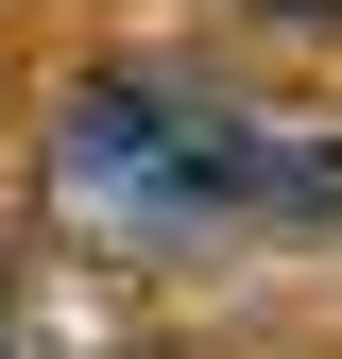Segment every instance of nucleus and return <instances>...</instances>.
Returning <instances> with one entry per match:
<instances>
[{
  "label": "nucleus",
  "instance_id": "nucleus-1",
  "mask_svg": "<svg viewBox=\"0 0 342 359\" xmlns=\"http://www.w3.org/2000/svg\"><path fill=\"white\" fill-rule=\"evenodd\" d=\"M240 18H291V34H342V0H240Z\"/></svg>",
  "mask_w": 342,
  "mask_h": 359
},
{
  "label": "nucleus",
  "instance_id": "nucleus-2",
  "mask_svg": "<svg viewBox=\"0 0 342 359\" xmlns=\"http://www.w3.org/2000/svg\"><path fill=\"white\" fill-rule=\"evenodd\" d=\"M0 359H18V274H0Z\"/></svg>",
  "mask_w": 342,
  "mask_h": 359
}]
</instances>
